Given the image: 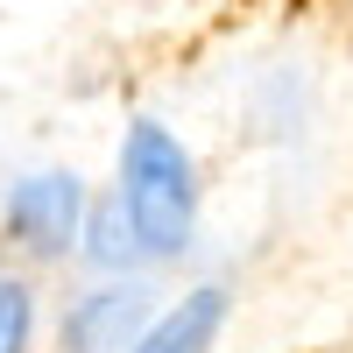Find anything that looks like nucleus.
<instances>
[{
  "instance_id": "f257e3e1",
  "label": "nucleus",
  "mask_w": 353,
  "mask_h": 353,
  "mask_svg": "<svg viewBox=\"0 0 353 353\" xmlns=\"http://www.w3.org/2000/svg\"><path fill=\"white\" fill-rule=\"evenodd\" d=\"M121 205H128V219H134L149 254H176L191 241L198 184H191V156L170 141V128H156V121L128 128V141H121Z\"/></svg>"
},
{
  "instance_id": "f03ea898",
  "label": "nucleus",
  "mask_w": 353,
  "mask_h": 353,
  "mask_svg": "<svg viewBox=\"0 0 353 353\" xmlns=\"http://www.w3.org/2000/svg\"><path fill=\"white\" fill-rule=\"evenodd\" d=\"M78 212H85V191H78V176H64V170L21 176V184L8 191V233L28 254H64L71 233H78Z\"/></svg>"
},
{
  "instance_id": "7ed1b4c3",
  "label": "nucleus",
  "mask_w": 353,
  "mask_h": 353,
  "mask_svg": "<svg viewBox=\"0 0 353 353\" xmlns=\"http://www.w3.org/2000/svg\"><path fill=\"white\" fill-rule=\"evenodd\" d=\"M149 325V290H99L64 318V346L71 353H134V332Z\"/></svg>"
},
{
  "instance_id": "20e7f679",
  "label": "nucleus",
  "mask_w": 353,
  "mask_h": 353,
  "mask_svg": "<svg viewBox=\"0 0 353 353\" xmlns=\"http://www.w3.org/2000/svg\"><path fill=\"white\" fill-rule=\"evenodd\" d=\"M219 318H226V297H219V290H191L163 325H149V332L134 339V353H205V339L219 332Z\"/></svg>"
},
{
  "instance_id": "39448f33",
  "label": "nucleus",
  "mask_w": 353,
  "mask_h": 353,
  "mask_svg": "<svg viewBox=\"0 0 353 353\" xmlns=\"http://www.w3.org/2000/svg\"><path fill=\"white\" fill-rule=\"evenodd\" d=\"M134 248H141V233H134V219H128V205H121V198L99 205V219H92V248H85V254H92L99 269H121Z\"/></svg>"
},
{
  "instance_id": "423d86ee",
  "label": "nucleus",
  "mask_w": 353,
  "mask_h": 353,
  "mask_svg": "<svg viewBox=\"0 0 353 353\" xmlns=\"http://www.w3.org/2000/svg\"><path fill=\"white\" fill-rule=\"evenodd\" d=\"M21 346H28V290L0 283V353H21Z\"/></svg>"
}]
</instances>
